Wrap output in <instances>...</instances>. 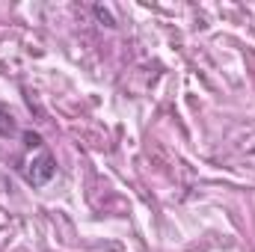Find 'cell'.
<instances>
[{
    "label": "cell",
    "mask_w": 255,
    "mask_h": 252,
    "mask_svg": "<svg viewBox=\"0 0 255 252\" xmlns=\"http://www.w3.org/2000/svg\"><path fill=\"white\" fill-rule=\"evenodd\" d=\"M24 145H27V154L21 157L18 172L30 187H45L57 172V160H54L51 148L45 145V139L33 130H24Z\"/></svg>",
    "instance_id": "cell-1"
},
{
    "label": "cell",
    "mask_w": 255,
    "mask_h": 252,
    "mask_svg": "<svg viewBox=\"0 0 255 252\" xmlns=\"http://www.w3.org/2000/svg\"><path fill=\"white\" fill-rule=\"evenodd\" d=\"M15 133H18V125H15L12 110L0 104V136H15Z\"/></svg>",
    "instance_id": "cell-2"
},
{
    "label": "cell",
    "mask_w": 255,
    "mask_h": 252,
    "mask_svg": "<svg viewBox=\"0 0 255 252\" xmlns=\"http://www.w3.org/2000/svg\"><path fill=\"white\" fill-rule=\"evenodd\" d=\"M95 15H98L101 21H107V24H113V18H110V12H107L104 6H95Z\"/></svg>",
    "instance_id": "cell-3"
}]
</instances>
